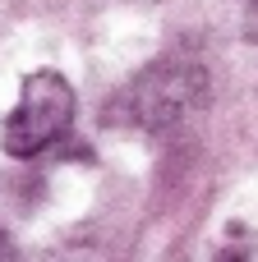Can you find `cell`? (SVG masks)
<instances>
[{
    "label": "cell",
    "instance_id": "4",
    "mask_svg": "<svg viewBox=\"0 0 258 262\" xmlns=\"http://www.w3.org/2000/svg\"><path fill=\"white\" fill-rule=\"evenodd\" d=\"M0 262H18V249H14V239L0 230Z\"/></svg>",
    "mask_w": 258,
    "mask_h": 262
},
{
    "label": "cell",
    "instance_id": "6",
    "mask_svg": "<svg viewBox=\"0 0 258 262\" xmlns=\"http://www.w3.org/2000/svg\"><path fill=\"white\" fill-rule=\"evenodd\" d=\"M138 5H152V0H138Z\"/></svg>",
    "mask_w": 258,
    "mask_h": 262
},
{
    "label": "cell",
    "instance_id": "5",
    "mask_svg": "<svg viewBox=\"0 0 258 262\" xmlns=\"http://www.w3.org/2000/svg\"><path fill=\"white\" fill-rule=\"evenodd\" d=\"M222 262H249L245 253H222Z\"/></svg>",
    "mask_w": 258,
    "mask_h": 262
},
{
    "label": "cell",
    "instance_id": "3",
    "mask_svg": "<svg viewBox=\"0 0 258 262\" xmlns=\"http://www.w3.org/2000/svg\"><path fill=\"white\" fill-rule=\"evenodd\" d=\"M245 37L258 41V0H245Z\"/></svg>",
    "mask_w": 258,
    "mask_h": 262
},
{
    "label": "cell",
    "instance_id": "2",
    "mask_svg": "<svg viewBox=\"0 0 258 262\" xmlns=\"http://www.w3.org/2000/svg\"><path fill=\"white\" fill-rule=\"evenodd\" d=\"M69 124H74V88L65 83V74L37 69L23 78L18 106L5 120V152L9 157H37L51 143H60Z\"/></svg>",
    "mask_w": 258,
    "mask_h": 262
},
{
    "label": "cell",
    "instance_id": "1",
    "mask_svg": "<svg viewBox=\"0 0 258 262\" xmlns=\"http://www.w3.org/2000/svg\"><path fill=\"white\" fill-rule=\"evenodd\" d=\"M203 97H208V69L199 60L171 55V60L148 64L115 97V115H106V120H120L129 129H143V134H166L185 115H194L203 106Z\"/></svg>",
    "mask_w": 258,
    "mask_h": 262
}]
</instances>
